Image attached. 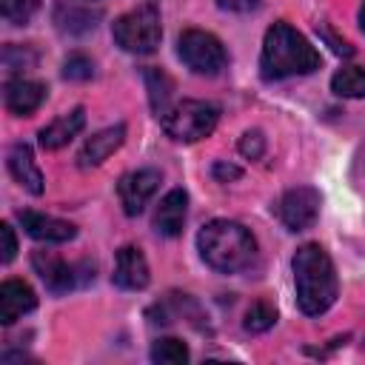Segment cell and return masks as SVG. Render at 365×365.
Returning a JSON list of instances; mask_svg holds the SVG:
<instances>
[{
  "label": "cell",
  "mask_w": 365,
  "mask_h": 365,
  "mask_svg": "<svg viewBox=\"0 0 365 365\" xmlns=\"http://www.w3.org/2000/svg\"><path fill=\"white\" fill-rule=\"evenodd\" d=\"M291 268H294V285H297L299 311L308 314V317L325 314L334 305L336 291H339L336 271H334V262L325 254V248L317 245V242L299 245L297 254H294Z\"/></svg>",
  "instance_id": "obj_1"
},
{
  "label": "cell",
  "mask_w": 365,
  "mask_h": 365,
  "mask_svg": "<svg viewBox=\"0 0 365 365\" xmlns=\"http://www.w3.org/2000/svg\"><path fill=\"white\" fill-rule=\"evenodd\" d=\"M319 63H322L319 51L294 26L274 23L265 31L262 54H259V71L265 80H285V77H297V74H311L319 68Z\"/></svg>",
  "instance_id": "obj_2"
},
{
  "label": "cell",
  "mask_w": 365,
  "mask_h": 365,
  "mask_svg": "<svg viewBox=\"0 0 365 365\" xmlns=\"http://www.w3.org/2000/svg\"><path fill=\"white\" fill-rule=\"evenodd\" d=\"M197 248L205 265H211L220 274L245 271L257 257V240L248 228H242L234 220H211L197 234Z\"/></svg>",
  "instance_id": "obj_3"
},
{
  "label": "cell",
  "mask_w": 365,
  "mask_h": 365,
  "mask_svg": "<svg viewBox=\"0 0 365 365\" xmlns=\"http://www.w3.org/2000/svg\"><path fill=\"white\" fill-rule=\"evenodd\" d=\"M220 123V108L205 100H182L163 114V128L177 143H197Z\"/></svg>",
  "instance_id": "obj_4"
},
{
  "label": "cell",
  "mask_w": 365,
  "mask_h": 365,
  "mask_svg": "<svg viewBox=\"0 0 365 365\" xmlns=\"http://www.w3.org/2000/svg\"><path fill=\"white\" fill-rule=\"evenodd\" d=\"M111 34H114V40L123 51L151 54L160 46V37H163L160 14H157L154 6H140V9L117 17L114 26H111Z\"/></svg>",
  "instance_id": "obj_5"
},
{
  "label": "cell",
  "mask_w": 365,
  "mask_h": 365,
  "mask_svg": "<svg viewBox=\"0 0 365 365\" xmlns=\"http://www.w3.org/2000/svg\"><path fill=\"white\" fill-rule=\"evenodd\" d=\"M177 54L180 60L197 71V74H220L228 63V51L225 46L211 34V31H202V29H188L180 34L177 40Z\"/></svg>",
  "instance_id": "obj_6"
},
{
  "label": "cell",
  "mask_w": 365,
  "mask_h": 365,
  "mask_svg": "<svg viewBox=\"0 0 365 365\" xmlns=\"http://www.w3.org/2000/svg\"><path fill=\"white\" fill-rule=\"evenodd\" d=\"M319 191L308 188V185H299V188H291L282 194L279 200V220L288 231H305L314 225L317 214H319Z\"/></svg>",
  "instance_id": "obj_7"
},
{
  "label": "cell",
  "mask_w": 365,
  "mask_h": 365,
  "mask_svg": "<svg viewBox=\"0 0 365 365\" xmlns=\"http://www.w3.org/2000/svg\"><path fill=\"white\" fill-rule=\"evenodd\" d=\"M160 188V171L154 168H140V171H128L125 177H120L117 182V194L123 202V211L128 217H137L148 200L154 197V191Z\"/></svg>",
  "instance_id": "obj_8"
},
{
  "label": "cell",
  "mask_w": 365,
  "mask_h": 365,
  "mask_svg": "<svg viewBox=\"0 0 365 365\" xmlns=\"http://www.w3.org/2000/svg\"><path fill=\"white\" fill-rule=\"evenodd\" d=\"M17 217H20L23 231L37 242H68L77 237V228L60 217H48L40 211H20Z\"/></svg>",
  "instance_id": "obj_9"
},
{
  "label": "cell",
  "mask_w": 365,
  "mask_h": 365,
  "mask_svg": "<svg viewBox=\"0 0 365 365\" xmlns=\"http://www.w3.org/2000/svg\"><path fill=\"white\" fill-rule=\"evenodd\" d=\"M148 279H151V274H148V262H145L143 251L137 245H123L114 259V285H120L125 291H140L148 285Z\"/></svg>",
  "instance_id": "obj_10"
},
{
  "label": "cell",
  "mask_w": 365,
  "mask_h": 365,
  "mask_svg": "<svg viewBox=\"0 0 365 365\" xmlns=\"http://www.w3.org/2000/svg\"><path fill=\"white\" fill-rule=\"evenodd\" d=\"M3 100H6V108H9L11 114L29 117V114H34V111L43 106V100H46V86L37 83V80L14 77V80L6 83Z\"/></svg>",
  "instance_id": "obj_11"
},
{
  "label": "cell",
  "mask_w": 365,
  "mask_h": 365,
  "mask_svg": "<svg viewBox=\"0 0 365 365\" xmlns=\"http://www.w3.org/2000/svg\"><path fill=\"white\" fill-rule=\"evenodd\" d=\"M123 140H125V125H123V123L108 125V128H103V131H97L94 137L86 140V145H83L80 154H77V163H80L83 168H94V165L106 163V160L123 145Z\"/></svg>",
  "instance_id": "obj_12"
},
{
  "label": "cell",
  "mask_w": 365,
  "mask_h": 365,
  "mask_svg": "<svg viewBox=\"0 0 365 365\" xmlns=\"http://www.w3.org/2000/svg\"><path fill=\"white\" fill-rule=\"evenodd\" d=\"M31 265H34V271L40 274V279L46 282V288H48L51 294H66V291L74 288V282H77L74 265L63 262V259L54 257L51 251H34Z\"/></svg>",
  "instance_id": "obj_13"
},
{
  "label": "cell",
  "mask_w": 365,
  "mask_h": 365,
  "mask_svg": "<svg viewBox=\"0 0 365 365\" xmlns=\"http://www.w3.org/2000/svg\"><path fill=\"white\" fill-rule=\"evenodd\" d=\"M185 214H188V194L182 188H171L160 200V205L154 211V228H157V234L177 237L182 231V225H185Z\"/></svg>",
  "instance_id": "obj_14"
},
{
  "label": "cell",
  "mask_w": 365,
  "mask_h": 365,
  "mask_svg": "<svg viewBox=\"0 0 365 365\" xmlns=\"http://www.w3.org/2000/svg\"><path fill=\"white\" fill-rule=\"evenodd\" d=\"M34 305H37V297L31 285H26L23 279H6L0 285V322L3 325H11L23 314L34 311Z\"/></svg>",
  "instance_id": "obj_15"
},
{
  "label": "cell",
  "mask_w": 365,
  "mask_h": 365,
  "mask_svg": "<svg viewBox=\"0 0 365 365\" xmlns=\"http://www.w3.org/2000/svg\"><path fill=\"white\" fill-rule=\"evenodd\" d=\"M86 125V111L83 108H71L68 114L51 120L46 128H40V145L48 151H57L63 145H68Z\"/></svg>",
  "instance_id": "obj_16"
},
{
  "label": "cell",
  "mask_w": 365,
  "mask_h": 365,
  "mask_svg": "<svg viewBox=\"0 0 365 365\" xmlns=\"http://www.w3.org/2000/svg\"><path fill=\"white\" fill-rule=\"evenodd\" d=\"M9 171H11V177L29 194H43L46 182H43V174H40V168L34 163V154H31V148L26 143L11 145V151H9Z\"/></svg>",
  "instance_id": "obj_17"
},
{
  "label": "cell",
  "mask_w": 365,
  "mask_h": 365,
  "mask_svg": "<svg viewBox=\"0 0 365 365\" xmlns=\"http://www.w3.org/2000/svg\"><path fill=\"white\" fill-rule=\"evenodd\" d=\"M97 20H100V11H91L86 6L57 3V9H54V23L66 34H88L97 29Z\"/></svg>",
  "instance_id": "obj_18"
},
{
  "label": "cell",
  "mask_w": 365,
  "mask_h": 365,
  "mask_svg": "<svg viewBox=\"0 0 365 365\" xmlns=\"http://www.w3.org/2000/svg\"><path fill=\"white\" fill-rule=\"evenodd\" d=\"M145 88H148V100H151L154 114L163 117L168 111V100H171V91H174L171 77L160 68H145Z\"/></svg>",
  "instance_id": "obj_19"
},
{
  "label": "cell",
  "mask_w": 365,
  "mask_h": 365,
  "mask_svg": "<svg viewBox=\"0 0 365 365\" xmlns=\"http://www.w3.org/2000/svg\"><path fill=\"white\" fill-rule=\"evenodd\" d=\"M331 88L339 97H365V68L362 66H345L331 77Z\"/></svg>",
  "instance_id": "obj_20"
},
{
  "label": "cell",
  "mask_w": 365,
  "mask_h": 365,
  "mask_svg": "<svg viewBox=\"0 0 365 365\" xmlns=\"http://www.w3.org/2000/svg\"><path fill=\"white\" fill-rule=\"evenodd\" d=\"M151 359L157 365H185L188 362V348L180 339L165 336V339H157L151 345Z\"/></svg>",
  "instance_id": "obj_21"
},
{
  "label": "cell",
  "mask_w": 365,
  "mask_h": 365,
  "mask_svg": "<svg viewBox=\"0 0 365 365\" xmlns=\"http://www.w3.org/2000/svg\"><path fill=\"white\" fill-rule=\"evenodd\" d=\"M274 322H277V308H274L268 299L251 302V308L245 311V319H242L245 331H251V334H262V331H268Z\"/></svg>",
  "instance_id": "obj_22"
},
{
  "label": "cell",
  "mask_w": 365,
  "mask_h": 365,
  "mask_svg": "<svg viewBox=\"0 0 365 365\" xmlns=\"http://www.w3.org/2000/svg\"><path fill=\"white\" fill-rule=\"evenodd\" d=\"M34 63H37V51L29 48V46H14V43H9V46L3 48V66H6L9 74H23V71L34 68Z\"/></svg>",
  "instance_id": "obj_23"
},
{
  "label": "cell",
  "mask_w": 365,
  "mask_h": 365,
  "mask_svg": "<svg viewBox=\"0 0 365 365\" xmlns=\"http://www.w3.org/2000/svg\"><path fill=\"white\" fill-rule=\"evenodd\" d=\"M37 9H40V0H0V11L11 26H26Z\"/></svg>",
  "instance_id": "obj_24"
},
{
  "label": "cell",
  "mask_w": 365,
  "mask_h": 365,
  "mask_svg": "<svg viewBox=\"0 0 365 365\" xmlns=\"http://www.w3.org/2000/svg\"><path fill=\"white\" fill-rule=\"evenodd\" d=\"M94 74V63L86 54H68L63 63V77L66 80H88Z\"/></svg>",
  "instance_id": "obj_25"
},
{
  "label": "cell",
  "mask_w": 365,
  "mask_h": 365,
  "mask_svg": "<svg viewBox=\"0 0 365 365\" xmlns=\"http://www.w3.org/2000/svg\"><path fill=\"white\" fill-rule=\"evenodd\" d=\"M265 151V137L262 131H245L242 140H240V154L248 157V160H259Z\"/></svg>",
  "instance_id": "obj_26"
},
{
  "label": "cell",
  "mask_w": 365,
  "mask_h": 365,
  "mask_svg": "<svg viewBox=\"0 0 365 365\" xmlns=\"http://www.w3.org/2000/svg\"><path fill=\"white\" fill-rule=\"evenodd\" d=\"M0 237H3V262H11L17 254V240H14V228L9 222L0 225Z\"/></svg>",
  "instance_id": "obj_27"
},
{
  "label": "cell",
  "mask_w": 365,
  "mask_h": 365,
  "mask_svg": "<svg viewBox=\"0 0 365 365\" xmlns=\"http://www.w3.org/2000/svg\"><path fill=\"white\" fill-rule=\"evenodd\" d=\"M220 9L225 11H237V14H245V11H254L259 6V0H217Z\"/></svg>",
  "instance_id": "obj_28"
},
{
  "label": "cell",
  "mask_w": 365,
  "mask_h": 365,
  "mask_svg": "<svg viewBox=\"0 0 365 365\" xmlns=\"http://www.w3.org/2000/svg\"><path fill=\"white\" fill-rule=\"evenodd\" d=\"M242 171L237 168V165H228V163H217L214 165V177L217 180H222V182H228V180H237Z\"/></svg>",
  "instance_id": "obj_29"
},
{
  "label": "cell",
  "mask_w": 365,
  "mask_h": 365,
  "mask_svg": "<svg viewBox=\"0 0 365 365\" xmlns=\"http://www.w3.org/2000/svg\"><path fill=\"white\" fill-rule=\"evenodd\" d=\"M359 26H362V31H365V3H362V9H359Z\"/></svg>",
  "instance_id": "obj_30"
}]
</instances>
